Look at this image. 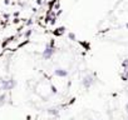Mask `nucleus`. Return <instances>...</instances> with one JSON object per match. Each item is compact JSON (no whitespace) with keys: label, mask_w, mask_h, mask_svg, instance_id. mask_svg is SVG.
Here are the masks:
<instances>
[{"label":"nucleus","mask_w":128,"mask_h":120,"mask_svg":"<svg viewBox=\"0 0 128 120\" xmlns=\"http://www.w3.org/2000/svg\"><path fill=\"white\" fill-rule=\"evenodd\" d=\"M53 55H54V46H53V44H52V43H50V44H46V46H45V49H44V51H43V54H42L43 59L49 60Z\"/></svg>","instance_id":"nucleus-1"},{"label":"nucleus","mask_w":128,"mask_h":120,"mask_svg":"<svg viewBox=\"0 0 128 120\" xmlns=\"http://www.w3.org/2000/svg\"><path fill=\"white\" fill-rule=\"evenodd\" d=\"M15 84L16 83L13 79H10V80H0V89L2 90H10L15 86Z\"/></svg>","instance_id":"nucleus-2"},{"label":"nucleus","mask_w":128,"mask_h":120,"mask_svg":"<svg viewBox=\"0 0 128 120\" xmlns=\"http://www.w3.org/2000/svg\"><path fill=\"white\" fill-rule=\"evenodd\" d=\"M94 76L93 75H86L84 78H83V80H82V84H83V86L86 88V89H89L93 84H94Z\"/></svg>","instance_id":"nucleus-3"},{"label":"nucleus","mask_w":128,"mask_h":120,"mask_svg":"<svg viewBox=\"0 0 128 120\" xmlns=\"http://www.w3.org/2000/svg\"><path fill=\"white\" fill-rule=\"evenodd\" d=\"M54 75L58 76V78H66L68 75V71L66 69H63V68H58L54 70Z\"/></svg>","instance_id":"nucleus-4"},{"label":"nucleus","mask_w":128,"mask_h":120,"mask_svg":"<svg viewBox=\"0 0 128 120\" xmlns=\"http://www.w3.org/2000/svg\"><path fill=\"white\" fill-rule=\"evenodd\" d=\"M48 113H49L50 115H54V116H56V115L59 114V110H58L56 108H50V109H48Z\"/></svg>","instance_id":"nucleus-5"},{"label":"nucleus","mask_w":128,"mask_h":120,"mask_svg":"<svg viewBox=\"0 0 128 120\" xmlns=\"http://www.w3.org/2000/svg\"><path fill=\"white\" fill-rule=\"evenodd\" d=\"M122 66H123L124 69H128V59L123 60V63H122Z\"/></svg>","instance_id":"nucleus-6"},{"label":"nucleus","mask_w":128,"mask_h":120,"mask_svg":"<svg viewBox=\"0 0 128 120\" xmlns=\"http://www.w3.org/2000/svg\"><path fill=\"white\" fill-rule=\"evenodd\" d=\"M68 36H69V39H70V40H76V39H77V36H76V34H74V33H69V34H68Z\"/></svg>","instance_id":"nucleus-7"},{"label":"nucleus","mask_w":128,"mask_h":120,"mask_svg":"<svg viewBox=\"0 0 128 120\" xmlns=\"http://www.w3.org/2000/svg\"><path fill=\"white\" fill-rule=\"evenodd\" d=\"M124 108H126V111H127V113H128V103H127V104H126V106H124Z\"/></svg>","instance_id":"nucleus-8"},{"label":"nucleus","mask_w":128,"mask_h":120,"mask_svg":"<svg viewBox=\"0 0 128 120\" xmlns=\"http://www.w3.org/2000/svg\"><path fill=\"white\" fill-rule=\"evenodd\" d=\"M126 28H127V29H128V23H127V24H126Z\"/></svg>","instance_id":"nucleus-9"},{"label":"nucleus","mask_w":128,"mask_h":120,"mask_svg":"<svg viewBox=\"0 0 128 120\" xmlns=\"http://www.w3.org/2000/svg\"><path fill=\"white\" fill-rule=\"evenodd\" d=\"M70 120H74V119H70Z\"/></svg>","instance_id":"nucleus-10"}]
</instances>
